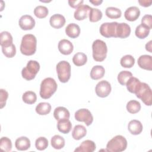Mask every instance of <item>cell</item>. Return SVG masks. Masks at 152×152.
<instances>
[{"label": "cell", "mask_w": 152, "mask_h": 152, "mask_svg": "<svg viewBox=\"0 0 152 152\" xmlns=\"http://www.w3.org/2000/svg\"><path fill=\"white\" fill-rule=\"evenodd\" d=\"M37 39L31 34H25L23 37L20 45V52L26 56L33 55L36 51Z\"/></svg>", "instance_id": "1"}, {"label": "cell", "mask_w": 152, "mask_h": 152, "mask_svg": "<svg viewBox=\"0 0 152 152\" xmlns=\"http://www.w3.org/2000/svg\"><path fill=\"white\" fill-rule=\"evenodd\" d=\"M57 83L55 80L50 77L45 78L40 84V96L42 99H49L57 90Z\"/></svg>", "instance_id": "2"}, {"label": "cell", "mask_w": 152, "mask_h": 152, "mask_svg": "<svg viewBox=\"0 0 152 152\" xmlns=\"http://www.w3.org/2000/svg\"><path fill=\"white\" fill-rule=\"evenodd\" d=\"M93 58L97 62H102L107 56V48L106 43L100 39L94 40L92 45Z\"/></svg>", "instance_id": "3"}, {"label": "cell", "mask_w": 152, "mask_h": 152, "mask_svg": "<svg viewBox=\"0 0 152 152\" xmlns=\"http://www.w3.org/2000/svg\"><path fill=\"white\" fill-rule=\"evenodd\" d=\"M127 147L126 138L121 135H118L112 138L107 144L106 151L110 152H121L124 151Z\"/></svg>", "instance_id": "4"}, {"label": "cell", "mask_w": 152, "mask_h": 152, "mask_svg": "<svg viewBox=\"0 0 152 152\" xmlns=\"http://www.w3.org/2000/svg\"><path fill=\"white\" fill-rule=\"evenodd\" d=\"M135 94L147 106H151L152 103V91L150 86L145 83L140 82Z\"/></svg>", "instance_id": "5"}, {"label": "cell", "mask_w": 152, "mask_h": 152, "mask_svg": "<svg viewBox=\"0 0 152 152\" xmlns=\"http://www.w3.org/2000/svg\"><path fill=\"white\" fill-rule=\"evenodd\" d=\"M40 69L39 63L34 60H30L26 67L23 68L21 71L23 78L26 80L30 81L34 79Z\"/></svg>", "instance_id": "6"}, {"label": "cell", "mask_w": 152, "mask_h": 152, "mask_svg": "<svg viewBox=\"0 0 152 152\" xmlns=\"http://www.w3.org/2000/svg\"><path fill=\"white\" fill-rule=\"evenodd\" d=\"M59 80L63 83H66L71 77V65L66 61L59 62L56 66Z\"/></svg>", "instance_id": "7"}, {"label": "cell", "mask_w": 152, "mask_h": 152, "mask_svg": "<svg viewBox=\"0 0 152 152\" xmlns=\"http://www.w3.org/2000/svg\"><path fill=\"white\" fill-rule=\"evenodd\" d=\"M118 24V23L117 22L103 23L100 27V33L102 36L106 38L116 37V31Z\"/></svg>", "instance_id": "8"}, {"label": "cell", "mask_w": 152, "mask_h": 152, "mask_svg": "<svg viewBox=\"0 0 152 152\" xmlns=\"http://www.w3.org/2000/svg\"><path fill=\"white\" fill-rule=\"evenodd\" d=\"M75 119L79 122H83L87 126H90L93 121V116L87 109H80L75 112Z\"/></svg>", "instance_id": "9"}, {"label": "cell", "mask_w": 152, "mask_h": 152, "mask_svg": "<svg viewBox=\"0 0 152 152\" xmlns=\"http://www.w3.org/2000/svg\"><path fill=\"white\" fill-rule=\"evenodd\" d=\"M110 84L106 80H102L99 82L95 87V91L97 96L100 97H106L111 92Z\"/></svg>", "instance_id": "10"}, {"label": "cell", "mask_w": 152, "mask_h": 152, "mask_svg": "<svg viewBox=\"0 0 152 152\" xmlns=\"http://www.w3.org/2000/svg\"><path fill=\"white\" fill-rule=\"evenodd\" d=\"M18 24L22 30H29L35 26V20L30 15H24L19 19Z\"/></svg>", "instance_id": "11"}, {"label": "cell", "mask_w": 152, "mask_h": 152, "mask_svg": "<svg viewBox=\"0 0 152 152\" xmlns=\"http://www.w3.org/2000/svg\"><path fill=\"white\" fill-rule=\"evenodd\" d=\"M90 9L91 7H89L88 5H81L76 9V10L74 12V17L75 19L80 21L87 18L88 15H89Z\"/></svg>", "instance_id": "12"}, {"label": "cell", "mask_w": 152, "mask_h": 152, "mask_svg": "<svg viewBox=\"0 0 152 152\" xmlns=\"http://www.w3.org/2000/svg\"><path fill=\"white\" fill-rule=\"evenodd\" d=\"M58 50L63 55H68L71 54L74 49L72 43L67 39H62L58 43Z\"/></svg>", "instance_id": "13"}, {"label": "cell", "mask_w": 152, "mask_h": 152, "mask_svg": "<svg viewBox=\"0 0 152 152\" xmlns=\"http://www.w3.org/2000/svg\"><path fill=\"white\" fill-rule=\"evenodd\" d=\"M131 33L130 26L125 23H118L116 27V37L125 39L128 37Z\"/></svg>", "instance_id": "14"}, {"label": "cell", "mask_w": 152, "mask_h": 152, "mask_svg": "<svg viewBox=\"0 0 152 152\" xmlns=\"http://www.w3.org/2000/svg\"><path fill=\"white\" fill-rule=\"evenodd\" d=\"M140 15V10L137 7L135 6L128 8L124 12V17L125 19L129 21H134L137 20Z\"/></svg>", "instance_id": "15"}, {"label": "cell", "mask_w": 152, "mask_h": 152, "mask_svg": "<svg viewBox=\"0 0 152 152\" xmlns=\"http://www.w3.org/2000/svg\"><path fill=\"white\" fill-rule=\"evenodd\" d=\"M65 17L59 14H55L52 15L49 20L50 25L54 28H60L62 27L65 24Z\"/></svg>", "instance_id": "16"}, {"label": "cell", "mask_w": 152, "mask_h": 152, "mask_svg": "<svg viewBox=\"0 0 152 152\" xmlns=\"http://www.w3.org/2000/svg\"><path fill=\"white\" fill-rule=\"evenodd\" d=\"M95 142L91 140H85L75 149V152H93L96 150Z\"/></svg>", "instance_id": "17"}, {"label": "cell", "mask_w": 152, "mask_h": 152, "mask_svg": "<svg viewBox=\"0 0 152 152\" xmlns=\"http://www.w3.org/2000/svg\"><path fill=\"white\" fill-rule=\"evenodd\" d=\"M138 66L144 69L151 71L152 69V58L151 56L148 55H143L140 56L138 59Z\"/></svg>", "instance_id": "18"}, {"label": "cell", "mask_w": 152, "mask_h": 152, "mask_svg": "<svg viewBox=\"0 0 152 152\" xmlns=\"http://www.w3.org/2000/svg\"><path fill=\"white\" fill-rule=\"evenodd\" d=\"M128 129L131 134L138 135L141 133L143 126L140 121L136 119H133L129 122L128 125Z\"/></svg>", "instance_id": "19"}, {"label": "cell", "mask_w": 152, "mask_h": 152, "mask_svg": "<svg viewBox=\"0 0 152 152\" xmlns=\"http://www.w3.org/2000/svg\"><path fill=\"white\" fill-rule=\"evenodd\" d=\"M53 116L56 120L59 121L65 119H69L70 113L69 110L62 106H59L55 109L53 112Z\"/></svg>", "instance_id": "20"}, {"label": "cell", "mask_w": 152, "mask_h": 152, "mask_svg": "<svg viewBox=\"0 0 152 152\" xmlns=\"http://www.w3.org/2000/svg\"><path fill=\"white\" fill-rule=\"evenodd\" d=\"M30 141L26 137L18 138L15 142V148L20 151H25L30 147Z\"/></svg>", "instance_id": "21"}, {"label": "cell", "mask_w": 152, "mask_h": 152, "mask_svg": "<svg viewBox=\"0 0 152 152\" xmlns=\"http://www.w3.org/2000/svg\"><path fill=\"white\" fill-rule=\"evenodd\" d=\"M65 33L69 37L72 39L76 38L80 34V26L75 23H70L65 28Z\"/></svg>", "instance_id": "22"}, {"label": "cell", "mask_w": 152, "mask_h": 152, "mask_svg": "<svg viewBox=\"0 0 152 152\" xmlns=\"http://www.w3.org/2000/svg\"><path fill=\"white\" fill-rule=\"evenodd\" d=\"M57 128L58 131L63 134H68L72 128V124L69 119L58 121Z\"/></svg>", "instance_id": "23"}, {"label": "cell", "mask_w": 152, "mask_h": 152, "mask_svg": "<svg viewBox=\"0 0 152 152\" xmlns=\"http://www.w3.org/2000/svg\"><path fill=\"white\" fill-rule=\"evenodd\" d=\"M87 134V129L84 126L82 125H77L73 128L72 132V136L74 140H80L86 136Z\"/></svg>", "instance_id": "24"}, {"label": "cell", "mask_w": 152, "mask_h": 152, "mask_svg": "<svg viewBox=\"0 0 152 152\" xmlns=\"http://www.w3.org/2000/svg\"><path fill=\"white\" fill-rule=\"evenodd\" d=\"M105 73V69L102 65L94 66L90 71V77L94 80L102 78Z\"/></svg>", "instance_id": "25"}, {"label": "cell", "mask_w": 152, "mask_h": 152, "mask_svg": "<svg viewBox=\"0 0 152 152\" xmlns=\"http://www.w3.org/2000/svg\"><path fill=\"white\" fill-rule=\"evenodd\" d=\"M35 110L39 115H46L51 111V105L48 102H41L36 106Z\"/></svg>", "instance_id": "26"}, {"label": "cell", "mask_w": 152, "mask_h": 152, "mask_svg": "<svg viewBox=\"0 0 152 152\" xmlns=\"http://www.w3.org/2000/svg\"><path fill=\"white\" fill-rule=\"evenodd\" d=\"M12 36L8 31H2L0 34V45L1 47L8 46L12 44Z\"/></svg>", "instance_id": "27"}, {"label": "cell", "mask_w": 152, "mask_h": 152, "mask_svg": "<svg viewBox=\"0 0 152 152\" xmlns=\"http://www.w3.org/2000/svg\"><path fill=\"white\" fill-rule=\"evenodd\" d=\"M87 61V55L83 52L76 53L72 58V62L74 64L77 66L84 65V64H86Z\"/></svg>", "instance_id": "28"}, {"label": "cell", "mask_w": 152, "mask_h": 152, "mask_svg": "<svg viewBox=\"0 0 152 152\" xmlns=\"http://www.w3.org/2000/svg\"><path fill=\"white\" fill-rule=\"evenodd\" d=\"M50 143L53 148L59 150L65 146V140L62 136L59 135H55L52 137Z\"/></svg>", "instance_id": "29"}, {"label": "cell", "mask_w": 152, "mask_h": 152, "mask_svg": "<svg viewBox=\"0 0 152 152\" xmlns=\"http://www.w3.org/2000/svg\"><path fill=\"white\" fill-rule=\"evenodd\" d=\"M105 14L107 17L111 19H117L121 17L122 12L120 9L113 7H109L106 9Z\"/></svg>", "instance_id": "30"}, {"label": "cell", "mask_w": 152, "mask_h": 152, "mask_svg": "<svg viewBox=\"0 0 152 152\" xmlns=\"http://www.w3.org/2000/svg\"><path fill=\"white\" fill-rule=\"evenodd\" d=\"M22 99L24 103L28 104H32L36 102L37 96L34 91H27L23 94Z\"/></svg>", "instance_id": "31"}, {"label": "cell", "mask_w": 152, "mask_h": 152, "mask_svg": "<svg viewBox=\"0 0 152 152\" xmlns=\"http://www.w3.org/2000/svg\"><path fill=\"white\" fill-rule=\"evenodd\" d=\"M126 109L128 112L132 114L138 113L141 109L140 103L135 100H130L127 103Z\"/></svg>", "instance_id": "32"}, {"label": "cell", "mask_w": 152, "mask_h": 152, "mask_svg": "<svg viewBox=\"0 0 152 152\" xmlns=\"http://www.w3.org/2000/svg\"><path fill=\"white\" fill-rule=\"evenodd\" d=\"M140 82L137 78L134 77H131L126 84L127 90L131 93H135Z\"/></svg>", "instance_id": "33"}, {"label": "cell", "mask_w": 152, "mask_h": 152, "mask_svg": "<svg viewBox=\"0 0 152 152\" xmlns=\"http://www.w3.org/2000/svg\"><path fill=\"white\" fill-rule=\"evenodd\" d=\"M120 63L124 68H130L134 66L135 64V59L131 55H126L122 57Z\"/></svg>", "instance_id": "34"}, {"label": "cell", "mask_w": 152, "mask_h": 152, "mask_svg": "<svg viewBox=\"0 0 152 152\" xmlns=\"http://www.w3.org/2000/svg\"><path fill=\"white\" fill-rule=\"evenodd\" d=\"M102 12L100 10L91 7L89 12V20L90 22L99 21L102 18Z\"/></svg>", "instance_id": "35"}, {"label": "cell", "mask_w": 152, "mask_h": 152, "mask_svg": "<svg viewBox=\"0 0 152 152\" xmlns=\"http://www.w3.org/2000/svg\"><path fill=\"white\" fill-rule=\"evenodd\" d=\"M149 33H150V30L146 28L145 27H144L141 24L138 25L135 28V36L139 39H142L145 38L148 36Z\"/></svg>", "instance_id": "36"}, {"label": "cell", "mask_w": 152, "mask_h": 152, "mask_svg": "<svg viewBox=\"0 0 152 152\" xmlns=\"http://www.w3.org/2000/svg\"><path fill=\"white\" fill-rule=\"evenodd\" d=\"M132 77V74L128 71H122L118 75V81L122 86L126 85L129 79Z\"/></svg>", "instance_id": "37"}, {"label": "cell", "mask_w": 152, "mask_h": 152, "mask_svg": "<svg viewBox=\"0 0 152 152\" xmlns=\"http://www.w3.org/2000/svg\"><path fill=\"white\" fill-rule=\"evenodd\" d=\"M49 11L47 7L42 5L37 6L34 10V14L39 18H44L48 14Z\"/></svg>", "instance_id": "38"}, {"label": "cell", "mask_w": 152, "mask_h": 152, "mask_svg": "<svg viewBox=\"0 0 152 152\" xmlns=\"http://www.w3.org/2000/svg\"><path fill=\"white\" fill-rule=\"evenodd\" d=\"M2 52L7 58H11L15 56L16 53V48L15 45L12 43L8 46L2 47Z\"/></svg>", "instance_id": "39"}, {"label": "cell", "mask_w": 152, "mask_h": 152, "mask_svg": "<svg viewBox=\"0 0 152 152\" xmlns=\"http://www.w3.org/2000/svg\"><path fill=\"white\" fill-rule=\"evenodd\" d=\"M0 148L4 151H10L12 149V142L10 138L3 137L0 140Z\"/></svg>", "instance_id": "40"}, {"label": "cell", "mask_w": 152, "mask_h": 152, "mask_svg": "<svg viewBox=\"0 0 152 152\" xmlns=\"http://www.w3.org/2000/svg\"><path fill=\"white\" fill-rule=\"evenodd\" d=\"M48 146V140L44 137H40L36 140L35 147L40 151L45 150Z\"/></svg>", "instance_id": "41"}, {"label": "cell", "mask_w": 152, "mask_h": 152, "mask_svg": "<svg viewBox=\"0 0 152 152\" xmlns=\"http://www.w3.org/2000/svg\"><path fill=\"white\" fill-rule=\"evenodd\" d=\"M141 24L150 30L152 28V16L149 14H145L141 19Z\"/></svg>", "instance_id": "42"}, {"label": "cell", "mask_w": 152, "mask_h": 152, "mask_svg": "<svg viewBox=\"0 0 152 152\" xmlns=\"http://www.w3.org/2000/svg\"><path fill=\"white\" fill-rule=\"evenodd\" d=\"M8 97V92L4 90L1 88L0 90V107L1 109L3 108L7 100Z\"/></svg>", "instance_id": "43"}, {"label": "cell", "mask_w": 152, "mask_h": 152, "mask_svg": "<svg viewBox=\"0 0 152 152\" xmlns=\"http://www.w3.org/2000/svg\"><path fill=\"white\" fill-rule=\"evenodd\" d=\"M84 1L83 0H79V1H68V4L69 5L73 8H77L79 6H80L81 5H82V4L83 3Z\"/></svg>", "instance_id": "44"}, {"label": "cell", "mask_w": 152, "mask_h": 152, "mask_svg": "<svg viewBox=\"0 0 152 152\" xmlns=\"http://www.w3.org/2000/svg\"><path fill=\"white\" fill-rule=\"evenodd\" d=\"M138 3L140 4V5L144 7H150L152 3V1H147V0H139Z\"/></svg>", "instance_id": "45"}, {"label": "cell", "mask_w": 152, "mask_h": 152, "mask_svg": "<svg viewBox=\"0 0 152 152\" xmlns=\"http://www.w3.org/2000/svg\"><path fill=\"white\" fill-rule=\"evenodd\" d=\"M89 2L91 4H93L94 5H96V6H98L99 5H100L102 2H103V1L102 0H90Z\"/></svg>", "instance_id": "46"}, {"label": "cell", "mask_w": 152, "mask_h": 152, "mask_svg": "<svg viewBox=\"0 0 152 152\" xmlns=\"http://www.w3.org/2000/svg\"><path fill=\"white\" fill-rule=\"evenodd\" d=\"M151 40H150L147 43H146L145 45V49L148 51L149 52H152L151 50Z\"/></svg>", "instance_id": "47"}]
</instances>
